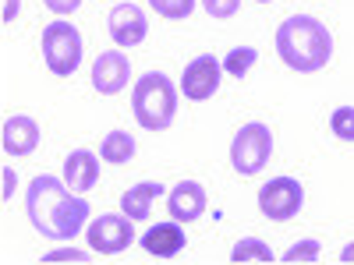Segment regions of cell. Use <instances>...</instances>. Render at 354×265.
I'll list each match as a JSON object with an SVG mask.
<instances>
[{
  "label": "cell",
  "instance_id": "ffe728a7",
  "mask_svg": "<svg viewBox=\"0 0 354 265\" xmlns=\"http://www.w3.org/2000/svg\"><path fill=\"white\" fill-rule=\"evenodd\" d=\"M330 128L340 141H354V106H340L330 117Z\"/></svg>",
  "mask_w": 354,
  "mask_h": 265
},
{
  "label": "cell",
  "instance_id": "ac0fdd59",
  "mask_svg": "<svg viewBox=\"0 0 354 265\" xmlns=\"http://www.w3.org/2000/svg\"><path fill=\"white\" fill-rule=\"evenodd\" d=\"M255 46H238V50H230L227 57H223V71L230 75V78H245L248 71H252V64H255Z\"/></svg>",
  "mask_w": 354,
  "mask_h": 265
},
{
  "label": "cell",
  "instance_id": "484cf974",
  "mask_svg": "<svg viewBox=\"0 0 354 265\" xmlns=\"http://www.w3.org/2000/svg\"><path fill=\"white\" fill-rule=\"evenodd\" d=\"M15 11H18V0H8V11H4V21H11V18H15Z\"/></svg>",
  "mask_w": 354,
  "mask_h": 265
},
{
  "label": "cell",
  "instance_id": "6da1fadb",
  "mask_svg": "<svg viewBox=\"0 0 354 265\" xmlns=\"http://www.w3.org/2000/svg\"><path fill=\"white\" fill-rule=\"evenodd\" d=\"M25 209H28L32 226L50 241H71L88 223V202L78 198V191H71L64 181H57L50 173L36 177L28 184Z\"/></svg>",
  "mask_w": 354,
  "mask_h": 265
},
{
  "label": "cell",
  "instance_id": "5bb4252c",
  "mask_svg": "<svg viewBox=\"0 0 354 265\" xmlns=\"http://www.w3.org/2000/svg\"><path fill=\"white\" fill-rule=\"evenodd\" d=\"M142 248L153 258H174L185 251V230L177 223H156L142 233Z\"/></svg>",
  "mask_w": 354,
  "mask_h": 265
},
{
  "label": "cell",
  "instance_id": "9c48e42d",
  "mask_svg": "<svg viewBox=\"0 0 354 265\" xmlns=\"http://www.w3.org/2000/svg\"><path fill=\"white\" fill-rule=\"evenodd\" d=\"M128 78H131V64H128V57L121 50H103L96 57V64H93V85H96V92L117 96L128 85Z\"/></svg>",
  "mask_w": 354,
  "mask_h": 265
},
{
  "label": "cell",
  "instance_id": "9a60e30c",
  "mask_svg": "<svg viewBox=\"0 0 354 265\" xmlns=\"http://www.w3.org/2000/svg\"><path fill=\"white\" fill-rule=\"evenodd\" d=\"M163 195V188L156 184V181H145V184H135V188H128L124 191V198H121V209H124V216H131L135 223L138 219H149V213H153V202Z\"/></svg>",
  "mask_w": 354,
  "mask_h": 265
},
{
  "label": "cell",
  "instance_id": "52a82bcc",
  "mask_svg": "<svg viewBox=\"0 0 354 265\" xmlns=\"http://www.w3.org/2000/svg\"><path fill=\"white\" fill-rule=\"evenodd\" d=\"M135 219L131 216H100L93 226H88V244H93V251L100 255H121L135 244Z\"/></svg>",
  "mask_w": 354,
  "mask_h": 265
},
{
  "label": "cell",
  "instance_id": "4316f807",
  "mask_svg": "<svg viewBox=\"0 0 354 265\" xmlns=\"http://www.w3.org/2000/svg\"><path fill=\"white\" fill-rule=\"evenodd\" d=\"M259 4H270V0H259Z\"/></svg>",
  "mask_w": 354,
  "mask_h": 265
},
{
  "label": "cell",
  "instance_id": "4fadbf2b",
  "mask_svg": "<svg viewBox=\"0 0 354 265\" xmlns=\"http://www.w3.org/2000/svg\"><path fill=\"white\" fill-rule=\"evenodd\" d=\"M100 181V159L88 153V149H75L68 159H64V184L78 195L93 191Z\"/></svg>",
  "mask_w": 354,
  "mask_h": 265
},
{
  "label": "cell",
  "instance_id": "2e32d148",
  "mask_svg": "<svg viewBox=\"0 0 354 265\" xmlns=\"http://www.w3.org/2000/svg\"><path fill=\"white\" fill-rule=\"evenodd\" d=\"M100 156L113 166H121V163H131L135 159V138L128 131H110L100 145Z\"/></svg>",
  "mask_w": 354,
  "mask_h": 265
},
{
  "label": "cell",
  "instance_id": "cb8c5ba5",
  "mask_svg": "<svg viewBox=\"0 0 354 265\" xmlns=\"http://www.w3.org/2000/svg\"><path fill=\"white\" fill-rule=\"evenodd\" d=\"M43 4H46L53 14H71V11H78L82 0H43Z\"/></svg>",
  "mask_w": 354,
  "mask_h": 265
},
{
  "label": "cell",
  "instance_id": "8992f818",
  "mask_svg": "<svg viewBox=\"0 0 354 265\" xmlns=\"http://www.w3.org/2000/svg\"><path fill=\"white\" fill-rule=\"evenodd\" d=\"M301 205H305V188L294 181V177H273V181L259 191V209L273 223L294 219L301 213Z\"/></svg>",
  "mask_w": 354,
  "mask_h": 265
},
{
  "label": "cell",
  "instance_id": "44dd1931",
  "mask_svg": "<svg viewBox=\"0 0 354 265\" xmlns=\"http://www.w3.org/2000/svg\"><path fill=\"white\" fill-rule=\"evenodd\" d=\"M287 265H298V262H319V241H298L290 244L287 255H280Z\"/></svg>",
  "mask_w": 354,
  "mask_h": 265
},
{
  "label": "cell",
  "instance_id": "30bf717a",
  "mask_svg": "<svg viewBox=\"0 0 354 265\" xmlns=\"http://www.w3.org/2000/svg\"><path fill=\"white\" fill-rule=\"evenodd\" d=\"M216 88H220V64L213 61L209 53H205V57H195V61L185 68L181 92H185L188 99L202 103V99H213Z\"/></svg>",
  "mask_w": 354,
  "mask_h": 265
},
{
  "label": "cell",
  "instance_id": "8fae6325",
  "mask_svg": "<svg viewBox=\"0 0 354 265\" xmlns=\"http://www.w3.org/2000/svg\"><path fill=\"white\" fill-rule=\"evenodd\" d=\"M167 209L177 223H195L205 213V188L198 181H181L167 195Z\"/></svg>",
  "mask_w": 354,
  "mask_h": 265
},
{
  "label": "cell",
  "instance_id": "603a6c76",
  "mask_svg": "<svg viewBox=\"0 0 354 265\" xmlns=\"http://www.w3.org/2000/svg\"><path fill=\"white\" fill-rule=\"evenodd\" d=\"M43 262H88V255H82L78 248H57V251L43 255Z\"/></svg>",
  "mask_w": 354,
  "mask_h": 265
},
{
  "label": "cell",
  "instance_id": "277c9868",
  "mask_svg": "<svg viewBox=\"0 0 354 265\" xmlns=\"http://www.w3.org/2000/svg\"><path fill=\"white\" fill-rule=\"evenodd\" d=\"M43 57L53 75H75L82 64V32L71 21H53L43 28Z\"/></svg>",
  "mask_w": 354,
  "mask_h": 265
},
{
  "label": "cell",
  "instance_id": "d4e9b609",
  "mask_svg": "<svg viewBox=\"0 0 354 265\" xmlns=\"http://www.w3.org/2000/svg\"><path fill=\"white\" fill-rule=\"evenodd\" d=\"M340 262H347V265H351V262H354V244H347V248H344V251H340Z\"/></svg>",
  "mask_w": 354,
  "mask_h": 265
},
{
  "label": "cell",
  "instance_id": "ba28073f",
  "mask_svg": "<svg viewBox=\"0 0 354 265\" xmlns=\"http://www.w3.org/2000/svg\"><path fill=\"white\" fill-rule=\"evenodd\" d=\"M106 28H110V39L117 46H138L145 39V32H149V21H145L142 8L138 4H117L106 18Z\"/></svg>",
  "mask_w": 354,
  "mask_h": 265
},
{
  "label": "cell",
  "instance_id": "7a4b0ae2",
  "mask_svg": "<svg viewBox=\"0 0 354 265\" xmlns=\"http://www.w3.org/2000/svg\"><path fill=\"white\" fill-rule=\"evenodd\" d=\"M277 53L290 71L312 75V71H322L330 64L333 36H330V28L312 14H290L277 28Z\"/></svg>",
  "mask_w": 354,
  "mask_h": 265
},
{
  "label": "cell",
  "instance_id": "5b68a950",
  "mask_svg": "<svg viewBox=\"0 0 354 265\" xmlns=\"http://www.w3.org/2000/svg\"><path fill=\"white\" fill-rule=\"evenodd\" d=\"M270 156H273V135H270V128H266L262 121L245 124L230 141V166L238 173H245V177L266 170Z\"/></svg>",
  "mask_w": 354,
  "mask_h": 265
},
{
  "label": "cell",
  "instance_id": "3957f363",
  "mask_svg": "<svg viewBox=\"0 0 354 265\" xmlns=\"http://www.w3.org/2000/svg\"><path fill=\"white\" fill-rule=\"evenodd\" d=\"M131 110H135V121L145 131H167L174 124V113H177V88L167 75L149 71L142 75L138 85L131 88Z\"/></svg>",
  "mask_w": 354,
  "mask_h": 265
},
{
  "label": "cell",
  "instance_id": "e0dca14e",
  "mask_svg": "<svg viewBox=\"0 0 354 265\" xmlns=\"http://www.w3.org/2000/svg\"><path fill=\"white\" fill-rule=\"evenodd\" d=\"M277 255H273V248L266 244V241H259V237H245V241H238L234 244V251H230V262H266L270 265Z\"/></svg>",
  "mask_w": 354,
  "mask_h": 265
},
{
  "label": "cell",
  "instance_id": "7402d4cb",
  "mask_svg": "<svg viewBox=\"0 0 354 265\" xmlns=\"http://www.w3.org/2000/svg\"><path fill=\"white\" fill-rule=\"evenodd\" d=\"M202 8L209 11V18H234L241 0H202Z\"/></svg>",
  "mask_w": 354,
  "mask_h": 265
},
{
  "label": "cell",
  "instance_id": "d6986e66",
  "mask_svg": "<svg viewBox=\"0 0 354 265\" xmlns=\"http://www.w3.org/2000/svg\"><path fill=\"white\" fill-rule=\"evenodd\" d=\"M149 4H153L156 14H163L170 21H181V18H188L195 11V0H149Z\"/></svg>",
  "mask_w": 354,
  "mask_h": 265
},
{
  "label": "cell",
  "instance_id": "7c38bea8",
  "mask_svg": "<svg viewBox=\"0 0 354 265\" xmlns=\"http://www.w3.org/2000/svg\"><path fill=\"white\" fill-rule=\"evenodd\" d=\"M0 141H4L8 156H28V153H36V145H39V124L32 121V117H25V113H15V117L4 121V135H0Z\"/></svg>",
  "mask_w": 354,
  "mask_h": 265
}]
</instances>
